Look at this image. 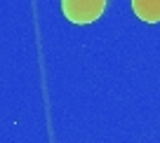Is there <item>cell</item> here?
Segmentation results:
<instances>
[{
  "mask_svg": "<svg viewBox=\"0 0 160 143\" xmlns=\"http://www.w3.org/2000/svg\"><path fill=\"white\" fill-rule=\"evenodd\" d=\"M106 0H61V12L73 24H92L101 17Z\"/></svg>",
  "mask_w": 160,
  "mask_h": 143,
  "instance_id": "cell-1",
  "label": "cell"
},
{
  "mask_svg": "<svg viewBox=\"0 0 160 143\" xmlns=\"http://www.w3.org/2000/svg\"><path fill=\"white\" fill-rule=\"evenodd\" d=\"M134 14L146 24H158L160 21V0H132Z\"/></svg>",
  "mask_w": 160,
  "mask_h": 143,
  "instance_id": "cell-2",
  "label": "cell"
}]
</instances>
